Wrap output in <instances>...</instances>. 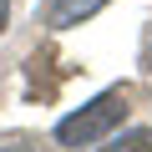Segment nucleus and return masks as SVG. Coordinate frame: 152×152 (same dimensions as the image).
Instances as JSON below:
<instances>
[{"label":"nucleus","mask_w":152,"mask_h":152,"mask_svg":"<svg viewBox=\"0 0 152 152\" xmlns=\"http://www.w3.org/2000/svg\"><path fill=\"white\" fill-rule=\"evenodd\" d=\"M102 152H152V132H122L112 147H102Z\"/></svg>","instance_id":"7ed1b4c3"},{"label":"nucleus","mask_w":152,"mask_h":152,"mask_svg":"<svg viewBox=\"0 0 152 152\" xmlns=\"http://www.w3.org/2000/svg\"><path fill=\"white\" fill-rule=\"evenodd\" d=\"M107 5V0H46V20L51 26H76V20H86Z\"/></svg>","instance_id":"f03ea898"},{"label":"nucleus","mask_w":152,"mask_h":152,"mask_svg":"<svg viewBox=\"0 0 152 152\" xmlns=\"http://www.w3.org/2000/svg\"><path fill=\"white\" fill-rule=\"evenodd\" d=\"M10 152H26V147H10Z\"/></svg>","instance_id":"39448f33"},{"label":"nucleus","mask_w":152,"mask_h":152,"mask_svg":"<svg viewBox=\"0 0 152 152\" xmlns=\"http://www.w3.org/2000/svg\"><path fill=\"white\" fill-rule=\"evenodd\" d=\"M5 26H10V0H0V36H5Z\"/></svg>","instance_id":"20e7f679"},{"label":"nucleus","mask_w":152,"mask_h":152,"mask_svg":"<svg viewBox=\"0 0 152 152\" xmlns=\"http://www.w3.org/2000/svg\"><path fill=\"white\" fill-rule=\"evenodd\" d=\"M122 117H127V91H122V86H117V91H102L91 107L71 112V117L56 127V142H61V147H91V142H102L112 127H122Z\"/></svg>","instance_id":"f257e3e1"}]
</instances>
